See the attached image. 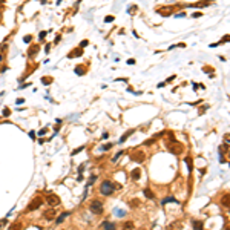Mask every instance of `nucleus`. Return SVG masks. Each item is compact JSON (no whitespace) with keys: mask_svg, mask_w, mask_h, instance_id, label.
<instances>
[{"mask_svg":"<svg viewBox=\"0 0 230 230\" xmlns=\"http://www.w3.org/2000/svg\"><path fill=\"white\" fill-rule=\"evenodd\" d=\"M112 20H114V17H112V15H108V17L104 19V22H106V23H109V22H112Z\"/></svg>","mask_w":230,"mask_h":230,"instance_id":"nucleus-25","label":"nucleus"},{"mask_svg":"<svg viewBox=\"0 0 230 230\" xmlns=\"http://www.w3.org/2000/svg\"><path fill=\"white\" fill-rule=\"evenodd\" d=\"M158 12L161 15H170L173 12V6H163V8H158Z\"/></svg>","mask_w":230,"mask_h":230,"instance_id":"nucleus-8","label":"nucleus"},{"mask_svg":"<svg viewBox=\"0 0 230 230\" xmlns=\"http://www.w3.org/2000/svg\"><path fill=\"white\" fill-rule=\"evenodd\" d=\"M9 230H22V223H14L9 227Z\"/></svg>","mask_w":230,"mask_h":230,"instance_id":"nucleus-17","label":"nucleus"},{"mask_svg":"<svg viewBox=\"0 0 230 230\" xmlns=\"http://www.w3.org/2000/svg\"><path fill=\"white\" fill-rule=\"evenodd\" d=\"M55 215H57V210H54V209H48V210H45V213H43V218L45 219H48V221H52L55 218Z\"/></svg>","mask_w":230,"mask_h":230,"instance_id":"nucleus-7","label":"nucleus"},{"mask_svg":"<svg viewBox=\"0 0 230 230\" xmlns=\"http://www.w3.org/2000/svg\"><path fill=\"white\" fill-rule=\"evenodd\" d=\"M39 45H32V46L29 48V52H28V55H29V57H34L35 54H37V52H39Z\"/></svg>","mask_w":230,"mask_h":230,"instance_id":"nucleus-12","label":"nucleus"},{"mask_svg":"<svg viewBox=\"0 0 230 230\" xmlns=\"http://www.w3.org/2000/svg\"><path fill=\"white\" fill-rule=\"evenodd\" d=\"M25 42H26V43L31 42V35H26V37H25Z\"/></svg>","mask_w":230,"mask_h":230,"instance_id":"nucleus-28","label":"nucleus"},{"mask_svg":"<svg viewBox=\"0 0 230 230\" xmlns=\"http://www.w3.org/2000/svg\"><path fill=\"white\" fill-rule=\"evenodd\" d=\"M221 204H223L224 207H227L229 209V193H225L223 198H221Z\"/></svg>","mask_w":230,"mask_h":230,"instance_id":"nucleus-16","label":"nucleus"},{"mask_svg":"<svg viewBox=\"0 0 230 230\" xmlns=\"http://www.w3.org/2000/svg\"><path fill=\"white\" fill-rule=\"evenodd\" d=\"M169 150L172 152V154H175V155H179V154H183V150H184V146L181 144V143H176V141H172L169 143Z\"/></svg>","mask_w":230,"mask_h":230,"instance_id":"nucleus-3","label":"nucleus"},{"mask_svg":"<svg viewBox=\"0 0 230 230\" xmlns=\"http://www.w3.org/2000/svg\"><path fill=\"white\" fill-rule=\"evenodd\" d=\"M103 229L104 230H117V225L114 223H110V221H104L103 223Z\"/></svg>","mask_w":230,"mask_h":230,"instance_id":"nucleus-10","label":"nucleus"},{"mask_svg":"<svg viewBox=\"0 0 230 230\" xmlns=\"http://www.w3.org/2000/svg\"><path fill=\"white\" fill-rule=\"evenodd\" d=\"M121 229L123 230H134V223L132 221H126V223H123Z\"/></svg>","mask_w":230,"mask_h":230,"instance_id":"nucleus-13","label":"nucleus"},{"mask_svg":"<svg viewBox=\"0 0 230 230\" xmlns=\"http://www.w3.org/2000/svg\"><path fill=\"white\" fill-rule=\"evenodd\" d=\"M170 201H175V203H176V199H175V198H172V196H169V198H167V199H164V201H163V204H166V203H170Z\"/></svg>","mask_w":230,"mask_h":230,"instance_id":"nucleus-23","label":"nucleus"},{"mask_svg":"<svg viewBox=\"0 0 230 230\" xmlns=\"http://www.w3.org/2000/svg\"><path fill=\"white\" fill-rule=\"evenodd\" d=\"M130 176H132V179H140V176H141V170H140V169H134Z\"/></svg>","mask_w":230,"mask_h":230,"instance_id":"nucleus-15","label":"nucleus"},{"mask_svg":"<svg viewBox=\"0 0 230 230\" xmlns=\"http://www.w3.org/2000/svg\"><path fill=\"white\" fill-rule=\"evenodd\" d=\"M91 212L92 213H95V215H101L103 213V203L101 201H98V199H95V201H92L91 203Z\"/></svg>","mask_w":230,"mask_h":230,"instance_id":"nucleus-4","label":"nucleus"},{"mask_svg":"<svg viewBox=\"0 0 230 230\" xmlns=\"http://www.w3.org/2000/svg\"><path fill=\"white\" fill-rule=\"evenodd\" d=\"M80 55H83V51H81V49L78 48V49H74L72 52H69V58H74V57H80Z\"/></svg>","mask_w":230,"mask_h":230,"instance_id":"nucleus-11","label":"nucleus"},{"mask_svg":"<svg viewBox=\"0 0 230 230\" xmlns=\"http://www.w3.org/2000/svg\"><path fill=\"white\" fill-rule=\"evenodd\" d=\"M144 195L147 196V198H150V199H154V193L149 190V189H144Z\"/></svg>","mask_w":230,"mask_h":230,"instance_id":"nucleus-19","label":"nucleus"},{"mask_svg":"<svg viewBox=\"0 0 230 230\" xmlns=\"http://www.w3.org/2000/svg\"><path fill=\"white\" fill-rule=\"evenodd\" d=\"M68 215H69V212H63V213H61V215L58 216V218H57L55 224H61V223H63V221H64V218H66Z\"/></svg>","mask_w":230,"mask_h":230,"instance_id":"nucleus-14","label":"nucleus"},{"mask_svg":"<svg viewBox=\"0 0 230 230\" xmlns=\"http://www.w3.org/2000/svg\"><path fill=\"white\" fill-rule=\"evenodd\" d=\"M114 189H115L114 184L106 179V181H103V183H101V186H100V193L104 195V196H109V195L114 193Z\"/></svg>","mask_w":230,"mask_h":230,"instance_id":"nucleus-1","label":"nucleus"},{"mask_svg":"<svg viewBox=\"0 0 230 230\" xmlns=\"http://www.w3.org/2000/svg\"><path fill=\"white\" fill-rule=\"evenodd\" d=\"M42 203H43V199L37 196V198H34V199H32L31 203L26 206V210H25V212H34V210H37V209H40Z\"/></svg>","mask_w":230,"mask_h":230,"instance_id":"nucleus-2","label":"nucleus"},{"mask_svg":"<svg viewBox=\"0 0 230 230\" xmlns=\"http://www.w3.org/2000/svg\"><path fill=\"white\" fill-rule=\"evenodd\" d=\"M9 114H11V112H9V109H5V110H3V115H5V117H8Z\"/></svg>","mask_w":230,"mask_h":230,"instance_id":"nucleus-26","label":"nucleus"},{"mask_svg":"<svg viewBox=\"0 0 230 230\" xmlns=\"http://www.w3.org/2000/svg\"><path fill=\"white\" fill-rule=\"evenodd\" d=\"M186 164H187L189 170H192V160L190 158H186Z\"/></svg>","mask_w":230,"mask_h":230,"instance_id":"nucleus-21","label":"nucleus"},{"mask_svg":"<svg viewBox=\"0 0 230 230\" xmlns=\"http://www.w3.org/2000/svg\"><path fill=\"white\" fill-rule=\"evenodd\" d=\"M130 160L132 161H135V163H143L146 160V155H144V152L143 150H134L132 154H130Z\"/></svg>","mask_w":230,"mask_h":230,"instance_id":"nucleus-5","label":"nucleus"},{"mask_svg":"<svg viewBox=\"0 0 230 230\" xmlns=\"http://www.w3.org/2000/svg\"><path fill=\"white\" fill-rule=\"evenodd\" d=\"M2 58H3V55H2V54H0V61H2Z\"/></svg>","mask_w":230,"mask_h":230,"instance_id":"nucleus-29","label":"nucleus"},{"mask_svg":"<svg viewBox=\"0 0 230 230\" xmlns=\"http://www.w3.org/2000/svg\"><path fill=\"white\" fill-rule=\"evenodd\" d=\"M43 83H45V84H49V83H52V78H49V77H46V78H43Z\"/></svg>","mask_w":230,"mask_h":230,"instance_id":"nucleus-24","label":"nucleus"},{"mask_svg":"<svg viewBox=\"0 0 230 230\" xmlns=\"http://www.w3.org/2000/svg\"><path fill=\"white\" fill-rule=\"evenodd\" d=\"M46 203H48L51 207L58 206V204H60V198H58L57 195H54V193H49V195L46 196Z\"/></svg>","mask_w":230,"mask_h":230,"instance_id":"nucleus-6","label":"nucleus"},{"mask_svg":"<svg viewBox=\"0 0 230 230\" xmlns=\"http://www.w3.org/2000/svg\"><path fill=\"white\" fill-rule=\"evenodd\" d=\"M110 147H112V144H106V146L103 147V149H104V150H109V149H110Z\"/></svg>","mask_w":230,"mask_h":230,"instance_id":"nucleus-27","label":"nucleus"},{"mask_svg":"<svg viewBox=\"0 0 230 230\" xmlns=\"http://www.w3.org/2000/svg\"><path fill=\"white\" fill-rule=\"evenodd\" d=\"M75 72L78 74V75H83V74L86 72V69H84L83 66H78V68H75Z\"/></svg>","mask_w":230,"mask_h":230,"instance_id":"nucleus-18","label":"nucleus"},{"mask_svg":"<svg viewBox=\"0 0 230 230\" xmlns=\"http://www.w3.org/2000/svg\"><path fill=\"white\" fill-rule=\"evenodd\" d=\"M130 206H132V207L140 206V201H138V199H132V201H130Z\"/></svg>","mask_w":230,"mask_h":230,"instance_id":"nucleus-20","label":"nucleus"},{"mask_svg":"<svg viewBox=\"0 0 230 230\" xmlns=\"http://www.w3.org/2000/svg\"><path fill=\"white\" fill-rule=\"evenodd\" d=\"M192 227H193V230H203L204 224H203V221L193 219V221H192Z\"/></svg>","mask_w":230,"mask_h":230,"instance_id":"nucleus-9","label":"nucleus"},{"mask_svg":"<svg viewBox=\"0 0 230 230\" xmlns=\"http://www.w3.org/2000/svg\"><path fill=\"white\" fill-rule=\"evenodd\" d=\"M132 132H134V130H129V132H127V134H124V135H123V137H121V141H124L126 138H129V135L132 134Z\"/></svg>","mask_w":230,"mask_h":230,"instance_id":"nucleus-22","label":"nucleus"}]
</instances>
